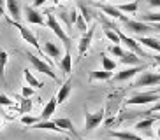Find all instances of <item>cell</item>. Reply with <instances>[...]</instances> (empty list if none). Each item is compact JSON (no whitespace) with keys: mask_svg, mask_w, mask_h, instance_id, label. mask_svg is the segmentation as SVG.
<instances>
[{"mask_svg":"<svg viewBox=\"0 0 160 140\" xmlns=\"http://www.w3.org/2000/svg\"><path fill=\"white\" fill-rule=\"evenodd\" d=\"M46 26L49 28V30H53V33H55V35H57V37L60 39L63 44H65L67 49H69V46H71V37H69L65 32H63V28L60 26V23H58L57 16H53L51 12H48V14H46Z\"/></svg>","mask_w":160,"mask_h":140,"instance_id":"obj_1","label":"cell"},{"mask_svg":"<svg viewBox=\"0 0 160 140\" xmlns=\"http://www.w3.org/2000/svg\"><path fill=\"white\" fill-rule=\"evenodd\" d=\"M27 54V58L30 60V63H32V67L35 70H39V72H42L44 75H48V77H51L53 81H58V77H57V74L53 72V68L49 67V63H46V61H42L41 58H37L35 54H32V53H25Z\"/></svg>","mask_w":160,"mask_h":140,"instance_id":"obj_2","label":"cell"},{"mask_svg":"<svg viewBox=\"0 0 160 140\" xmlns=\"http://www.w3.org/2000/svg\"><path fill=\"white\" fill-rule=\"evenodd\" d=\"M7 23L14 25V26L19 30V33H21V37H23V40H25V42H28V44H32V46L35 47V49H39V51H41V46H39L37 37H35V35H33V33L30 32L28 28H27V26H23V25L19 23V21H14V19H9Z\"/></svg>","mask_w":160,"mask_h":140,"instance_id":"obj_3","label":"cell"},{"mask_svg":"<svg viewBox=\"0 0 160 140\" xmlns=\"http://www.w3.org/2000/svg\"><path fill=\"white\" fill-rule=\"evenodd\" d=\"M104 119V109H100L99 112H85V131H92L93 128L102 123Z\"/></svg>","mask_w":160,"mask_h":140,"instance_id":"obj_4","label":"cell"},{"mask_svg":"<svg viewBox=\"0 0 160 140\" xmlns=\"http://www.w3.org/2000/svg\"><path fill=\"white\" fill-rule=\"evenodd\" d=\"M160 100V95L158 93H137L127 100V105H144V103H153Z\"/></svg>","mask_w":160,"mask_h":140,"instance_id":"obj_5","label":"cell"},{"mask_svg":"<svg viewBox=\"0 0 160 140\" xmlns=\"http://www.w3.org/2000/svg\"><path fill=\"white\" fill-rule=\"evenodd\" d=\"M160 84V74H153V72H142L141 77L134 82L137 88H144V86H158Z\"/></svg>","mask_w":160,"mask_h":140,"instance_id":"obj_6","label":"cell"},{"mask_svg":"<svg viewBox=\"0 0 160 140\" xmlns=\"http://www.w3.org/2000/svg\"><path fill=\"white\" fill-rule=\"evenodd\" d=\"M93 33H95V25L90 26L86 32H83V35H81V39H79V46H78V54H79V58L86 54L90 44H92V39H93Z\"/></svg>","mask_w":160,"mask_h":140,"instance_id":"obj_7","label":"cell"},{"mask_svg":"<svg viewBox=\"0 0 160 140\" xmlns=\"http://www.w3.org/2000/svg\"><path fill=\"white\" fill-rule=\"evenodd\" d=\"M125 28L130 30L132 33H137V35H144V33L153 30L150 25H146V21H134V19H127L125 21Z\"/></svg>","mask_w":160,"mask_h":140,"instance_id":"obj_8","label":"cell"},{"mask_svg":"<svg viewBox=\"0 0 160 140\" xmlns=\"http://www.w3.org/2000/svg\"><path fill=\"white\" fill-rule=\"evenodd\" d=\"M25 18H27V21L28 23H33V25H46V19H44V16L37 11V7H25Z\"/></svg>","mask_w":160,"mask_h":140,"instance_id":"obj_9","label":"cell"},{"mask_svg":"<svg viewBox=\"0 0 160 140\" xmlns=\"http://www.w3.org/2000/svg\"><path fill=\"white\" fill-rule=\"evenodd\" d=\"M144 68H146V65H139V67L132 65L130 68H125L123 72H118V74L114 75V79H116V81H128V79H132L137 72H142Z\"/></svg>","mask_w":160,"mask_h":140,"instance_id":"obj_10","label":"cell"},{"mask_svg":"<svg viewBox=\"0 0 160 140\" xmlns=\"http://www.w3.org/2000/svg\"><path fill=\"white\" fill-rule=\"evenodd\" d=\"M97 7H99L100 11H102L104 14H108L109 18H114V19H120V21H127V18L122 14V11L118 9V7H113V5H106V4H97Z\"/></svg>","mask_w":160,"mask_h":140,"instance_id":"obj_11","label":"cell"},{"mask_svg":"<svg viewBox=\"0 0 160 140\" xmlns=\"http://www.w3.org/2000/svg\"><path fill=\"white\" fill-rule=\"evenodd\" d=\"M116 32H118V35H120V40H122V44H125V46L130 49V51H134V53H137V54L144 56V53L141 51V46L137 44V40H134V39L127 37V35H123L122 30H118V28H116Z\"/></svg>","mask_w":160,"mask_h":140,"instance_id":"obj_12","label":"cell"},{"mask_svg":"<svg viewBox=\"0 0 160 140\" xmlns=\"http://www.w3.org/2000/svg\"><path fill=\"white\" fill-rule=\"evenodd\" d=\"M30 128H32V130H51V131H57V133H65V131L62 130L57 123L49 121V119H46V121H37L35 124L30 126Z\"/></svg>","mask_w":160,"mask_h":140,"instance_id":"obj_13","label":"cell"},{"mask_svg":"<svg viewBox=\"0 0 160 140\" xmlns=\"http://www.w3.org/2000/svg\"><path fill=\"white\" fill-rule=\"evenodd\" d=\"M57 96H51L49 98V102L46 103V107L42 109V112H41V121H46V119H49V117L55 114V110H57Z\"/></svg>","mask_w":160,"mask_h":140,"instance_id":"obj_14","label":"cell"},{"mask_svg":"<svg viewBox=\"0 0 160 140\" xmlns=\"http://www.w3.org/2000/svg\"><path fill=\"white\" fill-rule=\"evenodd\" d=\"M5 7L9 11L11 18L14 19V21H19V18H21V7H19L18 0H5Z\"/></svg>","mask_w":160,"mask_h":140,"instance_id":"obj_15","label":"cell"},{"mask_svg":"<svg viewBox=\"0 0 160 140\" xmlns=\"http://www.w3.org/2000/svg\"><path fill=\"white\" fill-rule=\"evenodd\" d=\"M71 91H72V82H71V81H67V82L62 84L60 89H58V93H57V102H58V105H60V103H63L67 98H69Z\"/></svg>","mask_w":160,"mask_h":140,"instance_id":"obj_16","label":"cell"},{"mask_svg":"<svg viewBox=\"0 0 160 140\" xmlns=\"http://www.w3.org/2000/svg\"><path fill=\"white\" fill-rule=\"evenodd\" d=\"M44 53H46L48 56H51V58H55V60H58L62 56V49H60V46L58 44H55V42H49L48 40L46 44H44V49H42Z\"/></svg>","mask_w":160,"mask_h":140,"instance_id":"obj_17","label":"cell"},{"mask_svg":"<svg viewBox=\"0 0 160 140\" xmlns=\"http://www.w3.org/2000/svg\"><path fill=\"white\" fill-rule=\"evenodd\" d=\"M109 137L118 138V140H144L142 137L136 135L132 131H109Z\"/></svg>","mask_w":160,"mask_h":140,"instance_id":"obj_18","label":"cell"},{"mask_svg":"<svg viewBox=\"0 0 160 140\" xmlns=\"http://www.w3.org/2000/svg\"><path fill=\"white\" fill-rule=\"evenodd\" d=\"M58 67H60V70H62L65 75H69V74L72 72V56H71V53H69V49H67V53L63 54V58L60 60Z\"/></svg>","mask_w":160,"mask_h":140,"instance_id":"obj_19","label":"cell"},{"mask_svg":"<svg viewBox=\"0 0 160 140\" xmlns=\"http://www.w3.org/2000/svg\"><path fill=\"white\" fill-rule=\"evenodd\" d=\"M55 123H57L63 131H69V133H72L74 137H78V133H76V130H74V124H72V121L69 117H58V119H55Z\"/></svg>","mask_w":160,"mask_h":140,"instance_id":"obj_20","label":"cell"},{"mask_svg":"<svg viewBox=\"0 0 160 140\" xmlns=\"http://www.w3.org/2000/svg\"><path fill=\"white\" fill-rule=\"evenodd\" d=\"M7 61H9V54H7V51H4L0 47V81H2V84H7V81H5V65H7Z\"/></svg>","mask_w":160,"mask_h":140,"instance_id":"obj_21","label":"cell"},{"mask_svg":"<svg viewBox=\"0 0 160 140\" xmlns=\"http://www.w3.org/2000/svg\"><path fill=\"white\" fill-rule=\"evenodd\" d=\"M137 42H139V44H142V46H146V47H150V49H155V51L160 53V40H157V39L139 37V39H137Z\"/></svg>","mask_w":160,"mask_h":140,"instance_id":"obj_22","label":"cell"},{"mask_svg":"<svg viewBox=\"0 0 160 140\" xmlns=\"http://www.w3.org/2000/svg\"><path fill=\"white\" fill-rule=\"evenodd\" d=\"M122 63H123V65H139V63H141V58H137V54H136L134 51L123 53Z\"/></svg>","mask_w":160,"mask_h":140,"instance_id":"obj_23","label":"cell"},{"mask_svg":"<svg viewBox=\"0 0 160 140\" xmlns=\"http://www.w3.org/2000/svg\"><path fill=\"white\" fill-rule=\"evenodd\" d=\"M113 77V72L100 70V72H90V81H109Z\"/></svg>","mask_w":160,"mask_h":140,"instance_id":"obj_24","label":"cell"},{"mask_svg":"<svg viewBox=\"0 0 160 140\" xmlns=\"http://www.w3.org/2000/svg\"><path fill=\"white\" fill-rule=\"evenodd\" d=\"M23 72H25V81H27V84H28V86H32V88H42V86H44V84L41 82L39 79H35V77H33L32 72H30L28 68H25Z\"/></svg>","mask_w":160,"mask_h":140,"instance_id":"obj_25","label":"cell"},{"mask_svg":"<svg viewBox=\"0 0 160 140\" xmlns=\"http://www.w3.org/2000/svg\"><path fill=\"white\" fill-rule=\"evenodd\" d=\"M157 121V117H146V119H142V121H139L136 124V128H137V131H148L153 126V123Z\"/></svg>","mask_w":160,"mask_h":140,"instance_id":"obj_26","label":"cell"},{"mask_svg":"<svg viewBox=\"0 0 160 140\" xmlns=\"http://www.w3.org/2000/svg\"><path fill=\"white\" fill-rule=\"evenodd\" d=\"M118 9L122 11V12L136 14V12H137V2H130V4H122V5H118Z\"/></svg>","mask_w":160,"mask_h":140,"instance_id":"obj_27","label":"cell"},{"mask_svg":"<svg viewBox=\"0 0 160 140\" xmlns=\"http://www.w3.org/2000/svg\"><path fill=\"white\" fill-rule=\"evenodd\" d=\"M102 67H104V70H109V72H113V70L116 68V61L102 54Z\"/></svg>","mask_w":160,"mask_h":140,"instance_id":"obj_28","label":"cell"},{"mask_svg":"<svg viewBox=\"0 0 160 140\" xmlns=\"http://www.w3.org/2000/svg\"><path fill=\"white\" fill-rule=\"evenodd\" d=\"M76 26L79 28L81 32H86V30H88V28H86V19H85L83 14H78V16H76Z\"/></svg>","mask_w":160,"mask_h":140,"instance_id":"obj_29","label":"cell"},{"mask_svg":"<svg viewBox=\"0 0 160 140\" xmlns=\"http://www.w3.org/2000/svg\"><path fill=\"white\" fill-rule=\"evenodd\" d=\"M142 19H144V21H148V23H160V12H157V14L148 12L146 16H142Z\"/></svg>","mask_w":160,"mask_h":140,"instance_id":"obj_30","label":"cell"},{"mask_svg":"<svg viewBox=\"0 0 160 140\" xmlns=\"http://www.w3.org/2000/svg\"><path fill=\"white\" fill-rule=\"evenodd\" d=\"M109 53H111L113 56H118V58H122L123 53H125V51H123L122 47H120V44H114V46L109 47Z\"/></svg>","mask_w":160,"mask_h":140,"instance_id":"obj_31","label":"cell"},{"mask_svg":"<svg viewBox=\"0 0 160 140\" xmlns=\"http://www.w3.org/2000/svg\"><path fill=\"white\" fill-rule=\"evenodd\" d=\"M37 121H41V117H32V116H23V117H21V123H23V124H27V126L35 124Z\"/></svg>","mask_w":160,"mask_h":140,"instance_id":"obj_32","label":"cell"},{"mask_svg":"<svg viewBox=\"0 0 160 140\" xmlns=\"http://www.w3.org/2000/svg\"><path fill=\"white\" fill-rule=\"evenodd\" d=\"M0 105H4V107H11L12 105V100L9 96H5V95H0Z\"/></svg>","mask_w":160,"mask_h":140,"instance_id":"obj_33","label":"cell"},{"mask_svg":"<svg viewBox=\"0 0 160 140\" xmlns=\"http://www.w3.org/2000/svg\"><path fill=\"white\" fill-rule=\"evenodd\" d=\"M32 109V102H30L28 98L23 96V105H21V112H28Z\"/></svg>","mask_w":160,"mask_h":140,"instance_id":"obj_34","label":"cell"},{"mask_svg":"<svg viewBox=\"0 0 160 140\" xmlns=\"http://www.w3.org/2000/svg\"><path fill=\"white\" fill-rule=\"evenodd\" d=\"M151 112H160V100L153 105V107L150 109V110H146V112H141V116H148V114H151Z\"/></svg>","mask_w":160,"mask_h":140,"instance_id":"obj_35","label":"cell"},{"mask_svg":"<svg viewBox=\"0 0 160 140\" xmlns=\"http://www.w3.org/2000/svg\"><path fill=\"white\" fill-rule=\"evenodd\" d=\"M21 95H23L25 98L32 96V95H33V88H32V86H25V88L21 89Z\"/></svg>","mask_w":160,"mask_h":140,"instance_id":"obj_36","label":"cell"},{"mask_svg":"<svg viewBox=\"0 0 160 140\" xmlns=\"http://www.w3.org/2000/svg\"><path fill=\"white\" fill-rule=\"evenodd\" d=\"M48 0H33V7H41V5H44Z\"/></svg>","mask_w":160,"mask_h":140,"instance_id":"obj_37","label":"cell"},{"mask_svg":"<svg viewBox=\"0 0 160 140\" xmlns=\"http://www.w3.org/2000/svg\"><path fill=\"white\" fill-rule=\"evenodd\" d=\"M148 4L151 7H160V0H148Z\"/></svg>","mask_w":160,"mask_h":140,"instance_id":"obj_38","label":"cell"},{"mask_svg":"<svg viewBox=\"0 0 160 140\" xmlns=\"http://www.w3.org/2000/svg\"><path fill=\"white\" fill-rule=\"evenodd\" d=\"M153 60H155V63H157V65H160V54L153 56Z\"/></svg>","mask_w":160,"mask_h":140,"instance_id":"obj_39","label":"cell"},{"mask_svg":"<svg viewBox=\"0 0 160 140\" xmlns=\"http://www.w3.org/2000/svg\"><path fill=\"white\" fill-rule=\"evenodd\" d=\"M153 30H157V32H160V23H153Z\"/></svg>","mask_w":160,"mask_h":140,"instance_id":"obj_40","label":"cell"},{"mask_svg":"<svg viewBox=\"0 0 160 140\" xmlns=\"http://www.w3.org/2000/svg\"><path fill=\"white\" fill-rule=\"evenodd\" d=\"M0 7H4V0H0Z\"/></svg>","mask_w":160,"mask_h":140,"instance_id":"obj_41","label":"cell"},{"mask_svg":"<svg viewBox=\"0 0 160 140\" xmlns=\"http://www.w3.org/2000/svg\"><path fill=\"white\" fill-rule=\"evenodd\" d=\"M57 2H69V0H57Z\"/></svg>","mask_w":160,"mask_h":140,"instance_id":"obj_42","label":"cell"},{"mask_svg":"<svg viewBox=\"0 0 160 140\" xmlns=\"http://www.w3.org/2000/svg\"><path fill=\"white\" fill-rule=\"evenodd\" d=\"M79 140H86V138H79Z\"/></svg>","mask_w":160,"mask_h":140,"instance_id":"obj_43","label":"cell"},{"mask_svg":"<svg viewBox=\"0 0 160 140\" xmlns=\"http://www.w3.org/2000/svg\"><path fill=\"white\" fill-rule=\"evenodd\" d=\"M102 2H108V0H102Z\"/></svg>","mask_w":160,"mask_h":140,"instance_id":"obj_44","label":"cell"}]
</instances>
